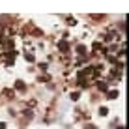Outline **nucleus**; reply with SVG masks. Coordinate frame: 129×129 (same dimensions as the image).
<instances>
[{
    "mask_svg": "<svg viewBox=\"0 0 129 129\" xmlns=\"http://www.w3.org/2000/svg\"><path fill=\"white\" fill-rule=\"evenodd\" d=\"M118 95H120V94H118V90H112V92H109V97H110V99H116Z\"/></svg>",
    "mask_w": 129,
    "mask_h": 129,
    "instance_id": "1",
    "label": "nucleus"
},
{
    "mask_svg": "<svg viewBox=\"0 0 129 129\" xmlns=\"http://www.w3.org/2000/svg\"><path fill=\"white\" fill-rule=\"evenodd\" d=\"M99 114H101V116H107V114H109V109H107V107H101V109H99Z\"/></svg>",
    "mask_w": 129,
    "mask_h": 129,
    "instance_id": "2",
    "label": "nucleus"
},
{
    "mask_svg": "<svg viewBox=\"0 0 129 129\" xmlns=\"http://www.w3.org/2000/svg\"><path fill=\"white\" fill-rule=\"evenodd\" d=\"M15 88H17V90H24V82H15Z\"/></svg>",
    "mask_w": 129,
    "mask_h": 129,
    "instance_id": "3",
    "label": "nucleus"
},
{
    "mask_svg": "<svg viewBox=\"0 0 129 129\" xmlns=\"http://www.w3.org/2000/svg\"><path fill=\"white\" fill-rule=\"evenodd\" d=\"M71 99H73V101H77V99H79V92H75V94H71Z\"/></svg>",
    "mask_w": 129,
    "mask_h": 129,
    "instance_id": "4",
    "label": "nucleus"
},
{
    "mask_svg": "<svg viewBox=\"0 0 129 129\" xmlns=\"http://www.w3.org/2000/svg\"><path fill=\"white\" fill-rule=\"evenodd\" d=\"M60 49H64V51H66V49H68V43H66V41H60Z\"/></svg>",
    "mask_w": 129,
    "mask_h": 129,
    "instance_id": "5",
    "label": "nucleus"
},
{
    "mask_svg": "<svg viewBox=\"0 0 129 129\" xmlns=\"http://www.w3.org/2000/svg\"><path fill=\"white\" fill-rule=\"evenodd\" d=\"M0 129H6V123L4 122H0Z\"/></svg>",
    "mask_w": 129,
    "mask_h": 129,
    "instance_id": "6",
    "label": "nucleus"
},
{
    "mask_svg": "<svg viewBox=\"0 0 129 129\" xmlns=\"http://www.w3.org/2000/svg\"><path fill=\"white\" fill-rule=\"evenodd\" d=\"M120 129H123V127H120Z\"/></svg>",
    "mask_w": 129,
    "mask_h": 129,
    "instance_id": "7",
    "label": "nucleus"
}]
</instances>
